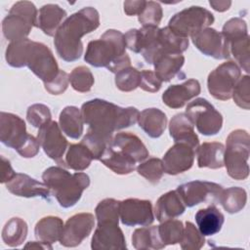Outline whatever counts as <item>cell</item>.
<instances>
[{"instance_id": "603a6c76", "label": "cell", "mask_w": 250, "mask_h": 250, "mask_svg": "<svg viewBox=\"0 0 250 250\" xmlns=\"http://www.w3.org/2000/svg\"><path fill=\"white\" fill-rule=\"evenodd\" d=\"M186 205L177 190H170L162 194L154 206V214L160 223L175 219L186 211Z\"/></svg>"}, {"instance_id": "f907efd6", "label": "cell", "mask_w": 250, "mask_h": 250, "mask_svg": "<svg viewBox=\"0 0 250 250\" xmlns=\"http://www.w3.org/2000/svg\"><path fill=\"white\" fill-rule=\"evenodd\" d=\"M222 34L228 42L231 39L248 35L246 21L240 18H232L229 20L223 26Z\"/></svg>"}, {"instance_id": "52a82bcc", "label": "cell", "mask_w": 250, "mask_h": 250, "mask_svg": "<svg viewBox=\"0 0 250 250\" xmlns=\"http://www.w3.org/2000/svg\"><path fill=\"white\" fill-rule=\"evenodd\" d=\"M189 118L197 131L204 136L218 134L223 126L222 114L205 99L198 98L190 102L186 108Z\"/></svg>"}, {"instance_id": "b9f144b4", "label": "cell", "mask_w": 250, "mask_h": 250, "mask_svg": "<svg viewBox=\"0 0 250 250\" xmlns=\"http://www.w3.org/2000/svg\"><path fill=\"white\" fill-rule=\"evenodd\" d=\"M69 82L75 91L80 93H86L92 89L95 79L91 70L88 67L80 65L75 67L70 72Z\"/></svg>"}, {"instance_id": "e575fe53", "label": "cell", "mask_w": 250, "mask_h": 250, "mask_svg": "<svg viewBox=\"0 0 250 250\" xmlns=\"http://www.w3.org/2000/svg\"><path fill=\"white\" fill-rule=\"evenodd\" d=\"M27 235V224L24 220L14 217L11 218L2 229V239L4 243L11 247H18L23 243Z\"/></svg>"}, {"instance_id": "7c38bea8", "label": "cell", "mask_w": 250, "mask_h": 250, "mask_svg": "<svg viewBox=\"0 0 250 250\" xmlns=\"http://www.w3.org/2000/svg\"><path fill=\"white\" fill-rule=\"evenodd\" d=\"M24 121L18 115L2 111L0 113V141L6 146L21 150L30 138Z\"/></svg>"}, {"instance_id": "4dcf8cb0", "label": "cell", "mask_w": 250, "mask_h": 250, "mask_svg": "<svg viewBox=\"0 0 250 250\" xmlns=\"http://www.w3.org/2000/svg\"><path fill=\"white\" fill-rule=\"evenodd\" d=\"M59 123L62 131L71 139H79L83 133V118L80 109L73 105L65 106L60 113Z\"/></svg>"}, {"instance_id": "7a4b0ae2", "label": "cell", "mask_w": 250, "mask_h": 250, "mask_svg": "<svg viewBox=\"0 0 250 250\" xmlns=\"http://www.w3.org/2000/svg\"><path fill=\"white\" fill-rule=\"evenodd\" d=\"M99 25L100 15L93 7H85L66 18L54 38L59 57L65 62L78 60L83 53L81 37L94 31Z\"/></svg>"}, {"instance_id": "cb8c5ba5", "label": "cell", "mask_w": 250, "mask_h": 250, "mask_svg": "<svg viewBox=\"0 0 250 250\" xmlns=\"http://www.w3.org/2000/svg\"><path fill=\"white\" fill-rule=\"evenodd\" d=\"M185 57L182 54L159 53L153 60L154 73L162 82H169L182 69Z\"/></svg>"}, {"instance_id": "6da1fadb", "label": "cell", "mask_w": 250, "mask_h": 250, "mask_svg": "<svg viewBox=\"0 0 250 250\" xmlns=\"http://www.w3.org/2000/svg\"><path fill=\"white\" fill-rule=\"evenodd\" d=\"M80 111L90 131L107 138H112L115 131L136 124L140 114L136 107H121L102 99L84 103Z\"/></svg>"}, {"instance_id": "5bb4252c", "label": "cell", "mask_w": 250, "mask_h": 250, "mask_svg": "<svg viewBox=\"0 0 250 250\" xmlns=\"http://www.w3.org/2000/svg\"><path fill=\"white\" fill-rule=\"evenodd\" d=\"M190 37L194 46L207 57L224 60L230 56L229 42L222 32L214 28L206 27Z\"/></svg>"}, {"instance_id": "4316f807", "label": "cell", "mask_w": 250, "mask_h": 250, "mask_svg": "<svg viewBox=\"0 0 250 250\" xmlns=\"http://www.w3.org/2000/svg\"><path fill=\"white\" fill-rule=\"evenodd\" d=\"M198 230L204 236L218 233L225 222L223 213L214 205L199 209L194 216Z\"/></svg>"}, {"instance_id": "db71d44e", "label": "cell", "mask_w": 250, "mask_h": 250, "mask_svg": "<svg viewBox=\"0 0 250 250\" xmlns=\"http://www.w3.org/2000/svg\"><path fill=\"white\" fill-rule=\"evenodd\" d=\"M125 43H126V48L131 50L132 52L139 54L140 53V32L139 29L133 28L129 29L125 34Z\"/></svg>"}, {"instance_id": "3957f363", "label": "cell", "mask_w": 250, "mask_h": 250, "mask_svg": "<svg viewBox=\"0 0 250 250\" xmlns=\"http://www.w3.org/2000/svg\"><path fill=\"white\" fill-rule=\"evenodd\" d=\"M42 180L62 208L74 206L90 186V178L86 173L70 174L58 166L47 168L42 174Z\"/></svg>"}, {"instance_id": "680465c9", "label": "cell", "mask_w": 250, "mask_h": 250, "mask_svg": "<svg viewBox=\"0 0 250 250\" xmlns=\"http://www.w3.org/2000/svg\"><path fill=\"white\" fill-rule=\"evenodd\" d=\"M24 248H40V249H53L51 243H47L44 241H31L28 242Z\"/></svg>"}, {"instance_id": "f546056e", "label": "cell", "mask_w": 250, "mask_h": 250, "mask_svg": "<svg viewBox=\"0 0 250 250\" xmlns=\"http://www.w3.org/2000/svg\"><path fill=\"white\" fill-rule=\"evenodd\" d=\"M159 30L158 26L143 25L140 29V54L148 64H152L155 56L159 53Z\"/></svg>"}, {"instance_id": "1f68e13d", "label": "cell", "mask_w": 250, "mask_h": 250, "mask_svg": "<svg viewBox=\"0 0 250 250\" xmlns=\"http://www.w3.org/2000/svg\"><path fill=\"white\" fill-rule=\"evenodd\" d=\"M63 226L61 218L47 216L36 223L34 233L38 240L52 244L58 240L60 241Z\"/></svg>"}, {"instance_id": "816d5d0a", "label": "cell", "mask_w": 250, "mask_h": 250, "mask_svg": "<svg viewBox=\"0 0 250 250\" xmlns=\"http://www.w3.org/2000/svg\"><path fill=\"white\" fill-rule=\"evenodd\" d=\"M140 88L146 92L156 93L160 90L162 81L155 75V73L148 69L141 70Z\"/></svg>"}, {"instance_id": "f1b7e54d", "label": "cell", "mask_w": 250, "mask_h": 250, "mask_svg": "<svg viewBox=\"0 0 250 250\" xmlns=\"http://www.w3.org/2000/svg\"><path fill=\"white\" fill-rule=\"evenodd\" d=\"M199 168L219 169L224 166L225 146L222 143H203L196 149Z\"/></svg>"}, {"instance_id": "d4e9b609", "label": "cell", "mask_w": 250, "mask_h": 250, "mask_svg": "<svg viewBox=\"0 0 250 250\" xmlns=\"http://www.w3.org/2000/svg\"><path fill=\"white\" fill-rule=\"evenodd\" d=\"M64 19H66L65 10L57 4H46L38 12L36 27H39L44 34L54 36Z\"/></svg>"}, {"instance_id": "ffe728a7", "label": "cell", "mask_w": 250, "mask_h": 250, "mask_svg": "<svg viewBox=\"0 0 250 250\" xmlns=\"http://www.w3.org/2000/svg\"><path fill=\"white\" fill-rule=\"evenodd\" d=\"M200 91L198 80L188 79L183 84L169 86L162 95V101L170 108H181L188 101L198 96Z\"/></svg>"}, {"instance_id": "ee69618b", "label": "cell", "mask_w": 250, "mask_h": 250, "mask_svg": "<svg viewBox=\"0 0 250 250\" xmlns=\"http://www.w3.org/2000/svg\"><path fill=\"white\" fill-rule=\"evenodd\" d=\"M119 205L120 201L113 198H105L99 202L95 209L98 223L119 222Z\"/></svg>"}, {"instance_id": "7402d4cb", "label": "cell", "mask_w": 250, "mask_h": 250, "mask_svg": "<svg viewBox=\"0 0 250 250\" xmlns=\"http://www.w3.org/2000/svg\"><path fill=\"white\" fill-rule=\"evenodd\" d=\"M186 113H178L170 120L169 133L175 143L188 144L196 150L199 146V139Z\"/></svg>"}, {"instance_id": "836d02e7", "label": "cell", "mask_w": 250, "mask_h": 250, "mask_svg": "<svg viewBox=\"0 0 250 250\" xmlns=\"http://www.w3.org/2000/svg\"><path fill=\"white\" fill-rule=\"evenodd\" d=\"M64 157L66 167L77 172L87 169L94 159L92 152L82 143L69 145Z\"/></svg>"}, {"instance_id": "8d00e7d4", "label": "cell", "mask_w": 250, "mask_h": 250, "mask_svg": "<svg viewBox=\"0 0 250 250\" xmlns=\"http://www.w3.org/2000/svg\"><path fill=\"white\" fill-rule=\"evenodd\" d=\"M218 201L228 213L235 214L245 207L247 193L242 188L231 187L221 191Z\"/></svg>"}, {"instance_id": "9f6ffc18", "label": "cell", "mask_w": 250, "mask_h": 250, "mask_svg": "<svg viewBox=\"0 0 250 250\" xmlns=\"http://www.w3.org/2000/svg\"><path fill=\"white\" fill-rule=\"evenodd\" d=\"M1 169H2V178H1L2 184H5L11 181L17 174L13 170L10 161L4 156H1Z\"/></svg>"}, {"instance_id": "4fadbf2b", "label": "cell", "mask_w": 250, "mask_h": 250, "mask_svg": "<svg viewBox=\"0 0 250 250\" xmlns=\"http://www.w3.org/2000/svg\"><path fill=\"white\" fill-rule=\"evenodd\" d=\"M119 218L127 227L149 226L154 221L152 204L149 200L128 198L120 201Z\"/></svg>"}, {"instance_id": "9a60e30c", "label": "cell", "mask_w": 250, "mask_h": 250, "mask_svg": "<svg viewBox=\"0 0 250 250\" xmlns=\"http://www.w3.org/2000/svg\"><path fill=\"white\" fill-rule=\"evenodd\" d=\"M188 207H193L208 200L218 201L222 186L213 182L192 181L179 186L176 189Z\"/></svg>"}, {"instance_id": "d590c367", "label": "cell", "mask_w": 250, "mask_h": 250, "mask_svg": "<svg viewBox=\"0 0 250 250\" xmlns=\"http://www.w3.org/2000/svg\"><path fill=\"white\" fill-rule=\"evenodd\" d=\"M159 53L182 54L188 48V38L179 35L167 25L159 30Z\"/></svg>"}, {"instance_id": "44dd1931", "label": "cell", "mask_w": 250, "mask_h": 250, "mask_svg": "<svg viewBox=\"0 0 250 250\" xmlns=\"http://www.w3.org/2000/svg\"><path fill=\"white\" fill-rule=\"evenodd\" d=\"M109 146L123 151L128 156L132 157L137 163L143 162L148 157V150L144 143L138 136L130 132L117 133L113 136Z\"/></svg>"}, {"instance_id": "484cf974", "label": "cell", "mask_w": 250, "mask_h": 250, "mask_svg": "<svg viewBox=\"0 0 250 250\" xmlns=\"http://www.w3.org/2000/svg\"><path fill=\"white\" fill-rule=\"evenodd\" d=\"M139 126L150 138H159L165 131L167 116L159 108H146L139 114Z\"/></svg>"}, {"instance_id": "ba28073f", "label": "cell", "mask_w": 250, "mask_h": 250, "mask_svg": "<svg viewBox=\"0 0 250 250\" xmlns=\"http://www.w3.org/2000/svg\"><path fill=\"white\" fill-rule=\"evenodd\" d=\"M213 14L200 6H191L175 14L168 26L181 36L188 38L214 22Z\"/></svg>"}, {"instance_id": "5b68a950", "label": "cell", "mask_w": 250, "mask_h": 250, "mask_svg": "<svg viewBox=\"0 0 250 250\" xmlns=\"http://www.w3.org/2000/svg\"><path fill=\"white\" fill-rule=\"evenodd\" d=\"M250 137L247 131L236 129L229 133L226 141L224 166L229 176L234 180H245L249 175Z\"/></svg>"}, {"instance_id": "bcb514c9", "label": "cell", "mask_w": 250, "mask_h": 250, "mask_svg": "<svg viewBox=\"0 0 250 250\" xmlns=\"http://www.w3.org/2000/svg\"><path fill=\"white\" fill-rule=\"evenodd\" d=\"M205 243L204 235L190 222H186L184 233L180 241L181 248L184 250H198Z\"/></svg>"}, {"instance_id": "277c9868", "label": "cell", "mask_w": 250, "mask_h": 250, "mask_svg": "<svg viewBox=\"0 0 250 250\" xmlns=\"http://www.w3.org/2000/svg\"><path fill=\"white\" fill-rule=\"evenodd\" d=\"M124 34L116 29H107L97 40L88 43L84 61L95 67H108L126 54Z\"/></svg>"}, {"instance_id": "74e56055", "label": "cell", "mask_w": 250, "mask_h": 250, "mask_svg": "<svg viewBox=\"0 0 250 250\" xmlns=\"http://www.w3.org/2000/svg\"><path fill=\"white\" fill-rule=\"evenodd\" d=\"M31 40L28 38L11 42L5 54V59L7 63L12 67H22L25 66V60L27 55V50Z\"/></svg>"}, {"instance_id": "f5cc1de1", "label": "cell", "mask_w": 250, "mask_h": 250, "mask_svg": "<svg viewBox=\"0 0 250 250\" xmlns=\"http://www.w3.org/2000/svg\"><path fill=\"white\" fill-rule=\"evenodd\" d=\"M68 83L69 75L65 71L60 70L57 77L51 82L44 84V87L46 91L52 95H61L67 89Z\"/></svg>"}, {"instance_id": "83f0119b", "label": "cell", "mask_w": 250, "mask_h": 250, "mask_svg": "<svg viewBox=\"0 0 250 250\" xmlns=\"http://www.w3.org/2000/svg\"><path fill=\"white\" fill-rule=\"evenodd\" d=\"M100 161L118 175H127L136 169L137 162L123 151L116 149L109 145L106 146Z\"/></svg>"}, {"instance_id": "30bf717a", "label": "cell", "mask_w": 250, "mask_h": 250, "mask_svg": "<svg viewBox=\"0 0 250 250\" xmlns=\"http://www.w3.org/2000/svg\"><path fill=\"white\" fill-rule=\"evenodd\" d=\"M25 66L41 79L44 84L55 79L61 70L50 48L36 41H31L29 44Z\"/></svg>"}, {"instance_id": "7bdbcfd3", "label": "cell", "mask_w": 250, "mask_h": 250, "mask_svg": "<svg viewBox=\"0 0 250 250\" xmlns=\"http://www.w3.org/2000/svg\"><path fill=\"white\" fill-rule=\"evenodd\" d=\"M141 83V72L135 67L128 66L115 73V85L122 92H131Z\"/></svg>"}, {"instance_id": "7dc6e473", "label": "cell", "mask_w": 250, "mask_h": 250, "mask_svg": "<svg viewBox=\"0 0 250 250\" xmlns=\"http://www.w3.org/2000/svg\"><path fill=\"white\" fill-rule=\"evenodd\" d=\"M27 121L35 128H40L43 125L52 121V114L50 108L42 104H34L27 108Z\"/></svg>"}, {"instance_id": "ab89813d", "label": "cell", "mask_w": 250, "mask_h": 250, "mask_svg": "<svg viewBox=\"0 0 250 250\" xmlns=\"http://www.w3.org/2000/svg\"><path fill=\"white\" fill-rule=\"evenodd\" d=\"M229 52L232 54L238 64L242 67V69L248 73L250 59H249V35L240 36L229 41Z\"/></svg>"}, {"instance_id": "2e32d148", "label": "cell", "mask_w": 250, "mask_h": 250, "mask_svg": "<svg viewBox=\"0 0 250 250\" xmlns=\"http://www.w3.org/2000/svg\"><path fill=\"white\" fill-rule=\"evenodd\" d=\"M95 226V218L91 213H78L70 217L63 226L60 239L65 247L78 246L89 236Z\"/></svg>"}, {"instance_id": "d6986e66", "label": "cell", "mask_w": 250, "mask_h": 250, "mask_svg": "<svg viewBox=\"0 0 250 250\" xmlns=\"http://www.w3.org/2000/svg\"><path fill=\"white\" fill-rule=\"evenodd\" d=\"M6 188L12 194L21 197L29 198L40 196L49 200L51 194V190L44 183L36 181L22 173H17L15 177L7 183Z\"/></svg>"}, {"instance_id": "e0dca14e", "label": "cell", "mask_w": 250, "mask_h": 250, "mask_svg": "<svg viewBox=\"0 0 250 250\" xmlns=\"http://www.w3.org/2000/svg\"><path fill=\"white\" fill-rule=\"evenodd\" d=\"M91 248L93 250L126 249V239L118 223H98L91 240Z\"/></svg>"}, {"instance_id": "f6af8a7d", "label": "cell", "mask_w": 250, "mask_h": 250, "mask_svg": "<svg viewBox=\"0 0 250 250\" xmlns=\"http://www.w3.org/2000/svg\"><path fill=\"white\" fill-rule=\"evenodd\" d=\"M113 138V137H112ZM112 138H107L98 133L88 130V133L83 137L81 143L85 145L93 154L95 160H100L106 146L111 142Z\"/></svg>"}, {"instance_id": "6f0895ef", "label": "cell", "mask_w": 250, "mask_h": 250, "mask_svg": "<svg viewBox=\"0 0 250 250\" xmlns=\"http://www.w3.org/2000/svg\"><path fill=\"white\" fill-rule=\"evenodd\" d=\"M209 4L210 6L215 10V11H218V12H225L227 10L229 9L230 5H231V2L230 1H209Z\"/></svg>"}, {"instance_id": "60d3db41", "label": "cell", "mask_w": 250, "mask_h": 250, "mask_svg": "<svg viewBox=\"0 0 250 250\" xmlns=\"http://www.w3.org/2000/svg\"><path fill=\"white\" fill-rule=\"evenodd\" d=\"M136 169L139 175L146 179L152 185L158 184L164 174L162 160L156 157L148 158L142 162Z\"/></svg>"}, {"instance_id": "11a10c76", "label": "cell", "mask_w": 250, "mask_h": 250, "mask_svg": "<svg viewBox=\"0 0 250 250\" xmlns=\"http://www.w3.org/2000/svg\"><path fill=\"white\" fill-rule=\"evenodd\" d=\"M146 1L144 0H127L124 2V13L127 16L140 15L146 6Z\"/></svg>"}, {"instance_id": "c3c4849f", "label": "cell", "mask_w": 250, "mask_h": 250, "mask_svg": "<svg viewBox=\"0 0 250 250\" xmlns=\"http://www.w3.org/2000/svg\"><path fill=\"white\" fill-rule=\"evenodd\" d=\"M163 12L159 3L154 1H146L142 13L138 16V21L143 25L158 26L162 20Z\"/></svg>"}, {"instance_id": "8992f818", "label": "cell", "mask_w": 250, "mask_h": 250, "mask_svg": "<svg viewBox=\"0 0 250 250\" xmlns=\"http://www.w3.org/2000/svg\"><path fill=\"white\" fill-rule=\"evenodd\" d=\"M37 17L38 11L32 2L15 3L2 21L4 37L11 42L27 38L32 27L37 25Z\"/></svg>"}, {"instance_id": "f35d334b", "label": "cell", "mask_w": 250, "mask_h": 250, "mask_svg": "<svg viewBox=\"0 0 250 250\" xmlns=\"http://www.w3.org/2000/svg\"><path fill=\"white\" fill-rule=\"evenodd\" d=\"M157 228L159 237L165 246L180 243L185 228L182 221L170 219L162 222Z\"/></svg>"}, {"instance_id": "681fc988", "label": "cell", "mask_w": 250, "mask_h": 250, "mask_svg": "<svg viewBox=\"0 0 250 250\" xmlns=\"http://www.w3.org/2000/svg\"><path fill=\"white\" fill-rule=\"evenodd\" d=\"M231 98L239 107L246 110L250 108V77L248 75L239 78Z\"/></svg>"}, {"instance_id": "d6a6232c", "label": "cell", "mask_w": 250, "mask_h": 250, "mask_svg": "<svg viewBox=\"0 0 250 250\" xmlns=\"http://www.w3.org/2000/svg\"><path fill=\"white\" fill-rule=\"evenodd\" d=\"M131 239L134 248L137 250H159L165 247L159 237L157 226H146V228L135 229Z\"/></svg>"}, {"instance_id": "ac0fdd59", "label": "cell", "mask_w": 250, "mask_h": 250, "mask_svg": "<svg viewBox=\"0 0 250 250\" xmlns=\"http://www.w3.org/2000/svg\"><path fill=\"white\" fill-rule=\"evenodd\" d=\"M196 150L188 144L175 143L164 154L162 163L164 172L169 175H178L191 168Z\"/></svg>"}, {"instance_id": "8fae6325", "label": "cell", "mask_w": 250, "mask_h": 250, "mask_svg": "<svg viewBox=\"0 0 250 250\" xmlns=\"http://www.w3.org/2000/svg\"><path fill=\"white\" fill-rule=\"evenodd\" d=\"M37 140L44 152L59 165L66 167L63 160L64 152L68 147V142L62 133L60 125L56 121H50L38 129Z\"/></svg>"}, {"instance_id": "9c48e42d", "label": "cell", "mask_w": 250, "mask_h": 250, "mask_svg": "<svg viewBox=\"0 0 250 250\" xmlns=\"http://www.w3.org/2000/svg\"><path fill=\"white\" fill-rule=\"evenodd\" d=\"M241 77L240 67L232 61H228L212 70L207 78V88L217 100L231 99L234 87Z\"/></svg>"}]
</instances>
